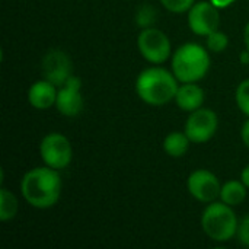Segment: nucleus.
<instances>
[{
    "label": "nucleus",
    "mask_w": 249,
    "mask_h": 249,
    "mask_svg": "<svg viewBox=\"0 0 249 249\" xmlns=\"http://www.w3.org/2000/svg\"><path fill=\"white\" fill-rule=\"evenodd\" d=\"M219 118L213 109L209 108H198L190 112V117L185 123L184 131L191 140V143L203 144L212 140L217 131Z\"/></svg>",
    "instance_id": "0eeeda50"
},
{
    "label": "nucleus",
    "mask_w": 249,
    "mask_h": 249,
    "mask_svg": "<svg viewBox=\"0 0 249 249\" xmlns=\"http://www.w3.org/2000/svg\"><path fill=\"white\" fill-rule=\"evenodd\" d=\"M18 209H19V204H18L15 194L6 188H1L0 190V220L9 222L15 219V216L18 214Z\"/></svg>",
    "instance_id": "dca6fc26"
},
{
    "label": "nucleus",
    "mask_w": 249,
    "mask_h": 249,
    "mask_svg": "<svg viewBox=\"0 0 249 249\" xmlns=\"http://www.w3.org/2000/svg\"><path fill=\"white\" fill-rule=\"evenodd\" d=\"M57 111L64 117H77L83 109V96H82V80L77 76H71L64 85L58 88Z\"/></svg>",
    "instance_id": "9b49d317"
},
{
    "label": "nucleus",
    "mask_w": 249,
    "mask_h": 249,
    "mask_svg": "<svg viewBox=\"0 0 249 249\" xmlns=\"http://www.w3.org/2000/svg\"><path fill=\"white\" fill-rule=\"evenodd\" d=\"M210 0L196 1L188 10V26L198 36H207L220 26V13Z\"/></svg>",
    "instance_id": "6e6552de"
},
{
    "label": "nucleus",
    "mask_w": 249,
    "mask_h": 249,
    "mask_svg": "<svg viewBox=\"0 0 249 249\" xmlns=\"http://www.w3.org/2000/svg\"><path fill=\"white\" fill-rule=\"evenodd\" d=\"M236 105L242 114L249 117V79H245L236 88Z\"/></svg>",
    "instance_id": "6ab92c4d"
},
{
    "label": "nucleus",
    "mask_w": 249,
    "mask_h": 249,
    "mask_svg": "<svg viewBox=\"0 0 249 249\" xmlns=\"http://www.w3.org/2000/svg\"><path fill=\"white\" fill-rule=\"evenodd\" d=\"M39 155L47 166L61 171L70 165L73 159V149L70 140L64 134L50 133L41 140Z\"/></svg>",
    "instance_id": "423d86ee"
},
{
    "label": "nucleus",
    "mask_w": 249,
    "mask_h": 249,
    "mask_svg": "<svg viewBox=\"0 0 249 249\" xmlns=\"http://www.w3.org/2000/svg\"><path fill=\"white\" fill-rule=\"evenodd\" d=\"M210 64L209 50L200 44L187 42L174 53L171 67L181 83H191L204 79L210 70Z\"/></svg>",
    "instance_id": "7ed1b4c3"
},
{
    "label": "nucleus",
    "mask_w": 249,
    "mask_h": 249,
    "mask_svg": "<svg viewBox=\"0 0 249 249\" xmlns=\"http://www.w3.org/2000/svg\"><path fill=\"white\" fill-rule=\"evenodd\" d=\"M57 92H58V88L55 85L42 79L31 85L28 90V101L32 108L44 111L51 107H55Z\"/></svg>",
    "instance_id": "f8f14e48"
},
{
    "label": "nucleus",
    "mask_w": 249,
    "mask_h": 249,
    "mask_svg": "<svg viewBox=\"0 0 249 249\" xmlns=\"http://www.w3.org/2000/svg\"><path fill=\"white\" fill-rule=\"evenodd\" d=\"M239 222L232 206L223 201L209 203L201 216V228L204 233L214 242H228L238 233Z\"/></svg>",
    "instance_id": "20e7f679"
},
{
    "label": "nucleus",
    "mask_w": 249,
    "mask_h": 249,
    "mask_svg": "<svg viewBox=\"0 0 249 249\" xmlns=\"http://www.w3.org/2000/svg\"><path fill=\"white\" fill-rule=\"evenodd\" d=\"M247 198V185L239 179L228 181L222 185L220 190V201L226 203L228 206H239Z\"/></svg>",
    "instance_id": "4468645a"
},
{
    "label": "nucleus",
    "mask_w": 249,
    "mask_h": 249,
    "mask_svg": "<svg viewBox=\"0 0 249 249\" xmlns=\"http://www.w3.org/2000/svg\"><path fill=\"white\" fill-rule=\"evenodd\" d=\"M216 7H219V9H226V7H229L231 4H233L236 0H210Z\"/></svg>",
    "instance_id": "5701e85b"
},
{
    "label": "nucleus",
    "mask_w": 249,
    "mask_h": 249,
    "mask_svg": "<svg viewBox=\"0 0 249 249\" xmlns=\"http://www.w3.org/2000/svg\"><path fill=\"white\" fill-rule=\"evenodd\" d=\"M42 76L45 80L51 82L57 88L64 85L71 74V60L61 50H50L41 63Z\"/></svg>",
    "instance_id": "9d476101"
},
{
    "label": "nucleus",
    "mask_w": 249,
    "mask_h": 249,
    "mask_svg": "<svg viewBox=\"0 0 249 249\" xmlns=\"http://www.w3.org/2000/svg\"><path fill=\"white\" fill-rule=\"evenodd\" d=\"M159 1L166 10L172 13H185L196 3V0H159Z\"/></svg>",
    "instance_id": "aec40b11"
},
{
    "label": "nucleus",
    "mask_w": 249,
    "mask_h": 249,
    "mask_svg": "<svg viewBox=\"0 0 249 249\" xmlns=\"http://www.w3.org/2000/svg\"><path fill=\"white\" fill-rule=\"evenodd\" d=\"M238 238H239V242L245 247L249 248V214L245 216L241 222H239V226H238Z\"/></svg>",
    "instance_id": "412c9836"
},
{
    "label": "nucleus",
    "mask_w": 249,
    "mask_h": 249,
    "mask_svg": "<svg viewBox=\"0 0 249 249\" xmlns=\"http://www.w3.org/2000/svg\"><path fill=\"white\" fill-rule=\"evenodd\" d=\"M156 9L149 6V4H143L137 13H136V23L143 29V28H149L153 26L155 20H156Z\"/></svg>",
    "instance_id": "a211bd4d"
},
{
    "label": "nucleus",
    "mask_w": 249,
    "mask_h": 249,
    "mask_svg": "<svg viewBox=\"0 0 249 249\" xmlns=\"http://www.w3.org/2000/svg\"><path fill=\"white\" fill-rule=\"evenodd\" d=\"M241 181L247 185V188H249V165L242 169V172H241Z\"/></svg>",
    "instance_id": "b1692460"
},
{
    "label": "nucleus",
    "mask_w": 249,
    "mask_h": 249,
    "mask_svg": "<svg viewBox=\"0 0 249 249\" xmlns=\"http://www.w3.org/2000/svg\"><path fill=\"white\" fill-rule=\"evenodd\" d=\"M239 60H241V63H242V64H249V51L247 50V48L241 53Z\"/></svg>",
    "instance_id": "a878e982"
},
{
    "label": "nucleus",
    "mask_w": 249,
    "mask_h": 249,
    "mask_svg": "<svg viewBox=\"0 0 249 249\" xmlns=\"http://www.w3.org/2000/svg\"><path fill=\"white\" fill-rule=\"evenodd\" d=\"M178 79L174 71H169L158 64L143 70L136 79L137 96L153 107H160L175 99L179 88Z\"/></svg>",
    "instance_id": "f03ea898"
},
{
    "label": "nucleus",
    "mask_w": 249,
    "mask_h": 249,
    "mask_svg": "<svg viewBox=\"0 0 249 249\" xmlns=\"http://www.w3.org/2000/svg\"><path fill=\"white\" fill-rule=\"evenodd\" d=\"M191 140L185 134V131H174L169 133L163 140V150L171 158H182L190 149Z\"/></svg>",
    "instance_id": "2eb2a0df"
},
{
    "label": "nucleus",
    "mask_w": 249,
    "mask_h": 249,
    "mask_svg": "<svg viewBox=\"0 0 249 249\" xmlns=\"http://www.w3.org/2000/svg\"><path fill=\"white\" fill-rule=\"evenodd\" d=\"M206 44H207V50L212 51V53H223L228 45H229V36L216 29L214 32H212L210 35L206 36Z\"/></svg>",
    "instance_id": "f3484780"
},
{
    "label": "nucleus",
    "mask_w": 249,
    "mask_h": 249,
    "mask_svg": "<svg viewBox=\"0 0 249 249\" xmlns=\"http://www.w3.org/2000/svg\"><path fill=\"white\" fill-rule=\"evenodd\" d=\"M137 48L146 61L158 66L165 63L172 51L168 35L155 26L143 28L140 31L137 36Z\"/></svg>",
    "instance_id": "39448f33"
},
{
    "label": "nucleus",
    "mask_w": 249,
    "mask_h": 249,
    "mask_svg": "<svg viewBox=\"0 0 249 249\" xmlns=\"http://www.w3.org/2000/svg\"><path fill=\"white\" fill-rule=\"evenodd\" d=\"M241 139H242V143L249 149V120H247V121L242 124V128H241Z\"/></svg>",
    "instance_id": "4be33fe9"
},
{
    "label": "nucleus",
    "mask_w": 249,
    "mask_h": 249,
    "mask_svg": "<svg viewBox=\"0 0 249 249\" xmlns=\"http://www.w3.org/2000/svg\"><path fill=\"white\" fill-rule=\"evenodd\" d=\"M61 177L50 166L28 171L20 181V193L25 201L35 209H50L57 204L61 196Z\"/></svg>",
    "instance_id": "f257e3e1"
},
{
    "label": "nucleus",
    "mask_w": 249,
    "mask_h": 249,
    "mask_svg": "<svg viewBox=\"0 0 249 249\" xmlns=\"http://www.w3.org/2000/svg\"><path fill=\"white\" fill-rule=\"evenodd\" d=\"M175 102L179 109H182L185 112H193L203 107L204 90L197 85V82L182 83V85H179V88L177 90Z\"/></svg>",
    "instance_id": "ddd939ff"
},
{
    "label": "nucleus",
    "mask_w": 249,
    "mask_h": 249,
    "mask_svg": "<svg viewBox=\"0 0 249 249\" xmlns=\"http://www.w3.org/2000/svg\"><path fill=\"white\" fill-rule=\"evenodd\" d=\"M187 188L197 201L209 204L216 201V198H220L222 185L213 172L207 169H197L188 177Z\"/></svg>",
    "instance_id": "1a4fd4ad"
},
{
    "label": "nucleus",
    "mask_w": 249,
    "mask_h": 249,
    "mask_svg": "<svg viewBox=\"0 0 249 249\" xmlns=\"http://www.w3.org/2000/svg\"><path fill=\"white\" fill-rule=\"evenodd\" d=\"M244 44H245V48L249 51V22L244 28Z\"/></svg>",
    "instance_id": "393cba45"
}]
</instances>
